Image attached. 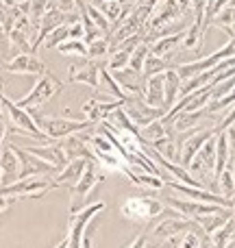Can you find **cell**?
Returning <instances> with one entry per match:
<instances>
[{
  "instance_id": "cell-18",
  "label": "cell",
  "mask_w": 235,
  "mask_h": 248,
  "mask_svg": "<svg viewBox=\"0 0 235 248\" xmlns=\"http://www.w3.org/2000/svg\"><path fill=\"white\" fill-rule=\"evenodd\" d=\"M85 166H87V159H74V161H68L61 170H57L52 185L55 187H65V189H72L74 185L81 181L83 172H85Z\"/></svg>"
},
{
  "instance_id": "cell-1",
  "label": "cell",
  "mask_w": 235,
  "mask_h": 248,
  "mask_svg": "<svg viewBox=\"0 0 235 248\" xmlns=\"http://www.w3.org/2000/svg\"><path fill=\"white\" fill-rule=\"evenodd\" d=\"M166 205H163L159 198L153 196H131L122 202L120 207V214L122 218L131 220L137 224H150L159 218V216L166 214Z\"/></svg>"
},
{
  "instance_id": "cell-47",
  "label": "cell",
  "mask_w": 235,
  "mask_h": 248,
  "mask_svg": "<svg viewBox=\"0 0 235 248\" xmlns=\"http://www.w3.org/2000/svg\"><path fill=\"white\" fill-rule=\"evenodd\" d=\"M207 2H209V7H207V13H209V9H211V4H214V0H207ZM207 24H209V22H207Z\"/></svg>"
},
{
  "instance_id": "cell-39",
  "label": "cell",
  "mask_w": 235,
  "mask_h": 248,
  "mask_svg": "<svg viewBox=\"0 0 235 248\" xmlns=\"http://www.w3.org/2000/svg\"><path fill=\"white\" fill-rule=\"evenodd\" d=\"M68 31H70V22H63V24L57 26L52 33H48V37L44 39V46L50 48V50H52V48H57L61 42H65V39H68Z\"/></svg>"
},
{
  "instance_id": "cell-27",
  "label": "cell",
  "mask_w": 235,
  "mask_h": 248,
  "mask_svg": "<svg viewBox=\"0 0 235 248\" xmlns=\"http://www.w3.org/2000/svg\"><path fill=\"white\" fill-rule=\"evenodd\" d=\"M166 78H163V90H166V109L170 111L174 107L176 98H179V90H181V77L176 72V68H168L166 72Z\"/></svg>"
},
{
  "instance_id": "cell-35",
  "label": "cell",
  "mask_w": 235,
  "mask_h": 248,
  "mask_svg": "<svg viewBox=\"0 0 235 248\" xmlns=\"http://www.w3.org/2000/svg\"><path fill=\"white\" fill-rule=\"evenodd\" d=\"M205 231H203L198 224H194L192 229H188V231H183V235H181L179 240V246L176 248H203L205 246Z\"/></svg>"
},
{
  "instance_id": "cell-43",
  "label": "cell",
  "mask_w": 235,
  "mask_h": 248,
  "mask_svg": "<svg viewBox=\"0 0 235 248\" xmlns=\"http://www.w3.org/2000/svg\"><path fill=\"white\" fill-rule=\"evenodd\" d=\"M83 248H94V242H92V235H90V233L85 235V244H83Z\"/></svg>"
},
{
  "instance_id": "cell-52",
  "label": "cell",
  "mask_w": 235,
  "mask_h": 248,
  "mask_svg": "<svg viewBox=\"0 0 235 248\" xmlns=\"http://www.w3.org/2000/svg\"><path fill=\"white\" fill-rule=\"evenodd\" d=\"M233 126H235V124H233Z\"/></svg>"
},
{
  "instance_id": "cell-24",
  "label": "cell",
  "mask_w": 235,
  "mask_h": 248,
  "mask_svg": "<svg viewBox=\"0 0 235 248\" xmlns=\"http://www.w3.org/2000/svg\"><path fill=\"white\" fill-rule=\"evenodd\" d=\"M0 172H2V187L17 181L20 163H17V155H16V150H13L11 144L0 148Z\"/></svg>"
},
{
  "instance_id": "cell-2",
  "label": "cell",
  "mask_w": 235,
  "mask_h": 248,
  "mask_svg": "<svg viewBox=\"0 0 235 248\" xmlns=\"http://www.w3.org/2000/svg\"><path fill=\"white\" fill-rule=\"evenodd\" d=\"M107 179V172L94 161V159H87L85 172H83L81 181L72 187V202H70V214L83 209L87 205V198L92 196V192L96 189V185H100Z\"/></svg>"
},
{
  "instance_id": "cell-51",
  "label": "cell",
  "mask_w": 235,
  "mask_h": 248,
  "mask_svg": "<svg viewBox=\"0 0 235 248\" xmlns=\"http://www.w3.org/2000/svg\"><path fill=\"white\" fill-rule=\"evenodd\" d=\"M233 242H235V235H233Z\"/></svg>"
},
{
  "instance_id": "cell-50",
  "label": "cell",
  "mask_w": 235,
  "mask_h": 248,
  "mask_svg": "<svg viewBox=\"0 0 235 248\" xmlns=\"http://www.w3.org/2000/svg\"><path fill=\"white\" fill-rule=\"evenodd\" d=\"M155 248H161V246H155Z\"/></svg>"
},
{
  "instance_id": "cell-6",
  "label": "cell",
  "mask_w": 235,
  "mask_h": 248,
  "mask_svg": "<svg viewBox=\"0 0 235 248\" xmlns=\"http://www.w3.org/2000/svg\"><path fill=\"white\" fill-rule=\"evenodd\" d=\"M0 105H2V111L7 113L9 122L13 124V128H16L17 133L22 131V133H26V135L35 137V140H39V141H50V140H46V135H44L42 131H39L37 122H35V118L29 113V109L17 107V105L13 103V100H9L2 92H0Z\"/></svg>"
},
{
  "instance_id": "cell-33",
  "label": "cell",
  "mask_w": 235,
  "mask_h": 248,
  "mask_svg": "<svg viewBox=\"0 0 235 248\" xmlns=\"http://www.w3.org/2000/svg\"><path fill=\"white\" fill-rule=\"evenodd\" d=\"M205 31H207V29H203V26L192 24V26L188 29V33H185L183 44H181V46H183L185 50H189V52H194V55H198V52H201V48H203V42H205Z\"/></svg>"
},
{
  "instance_id": "cell-40",
  "label": "cell",
  "mask_w": 235,
  "mask_h": 248,
  "mask_svg": "<svg viewBox=\"0 0 235 248\" xmlns=\"http://www.w3.org/2000/svg\"><path fill=\"white\" fill-rule=\"evenodd\" d=\"M9 48H11V44H9L7 35H4L2 24H0V52H2V59H7V57L11 55V52H9Z\"/></svg>"
},
{
  "instance_id": "cell-14",
  "label": "cell",
  "mask_w": 235,
  "mask_h": 248,
  "mask_svg": "<svg viewBox=\"0 0 235 248\" xmlns=\"http://www.w3.org/2000/svg\"><path fill=\"white\" fill-rule=\"evenodd\" d=\"M122 107V100H103V98H87L81 107V113L85 120H90L92 124H100L107 120V116L113 109Z\"/></svg>"
},
{
  "instance_id": "cell-49",
  "label": "cell",
  "mask_w": 235,
  "mask_h": 248,
  "mask_svg": "<svg viewBox=\"0 0 235 248\" xmlns=\"http://www.w3.org/2000/svg\"><path fill=\"white\" fill-rule=\"evenodd\" d=\"M0 85H2V81H0ZM0 111H2V107H0Z\"/></svg>"
},
{
  "instance_id": "cell-19",
  "label": "cell",
  "mask_w": 235,
  "mask_h": 248,
  "mask_svg": "<svg viewBox=\"0 0 235 248\" xmlns=\"http://www.w3.org/2000/svg\"><path fill=\"white\" fill-rule=\"evenodd\" d=\"M105 61H87L85 65H78V68L70 70V83H81V85H90L92 90L98 92L100 90V68H103Z\"/></svg>"
},
{
  "instance_id": "cell-9",
  "label": "cell",
  "mask_w": 235,
  "mask_h": 248,
  "mask_svg": "<svg viewBox=\"0 0 235 248\" xmlns=\"http://www.w3.org/2000/svg\"><path fill=\"white\" fill-rule=\"evenodd\" d=\"M122 109H124V113L131 118V122L135 124L137 128H144L146 124H150V122H155V120H159V118L166 116L163 109L150 107V105L146 103L140 94H128L126 100L122 103Z\"/></svg>"
},
{
  "instance_id": "cell-17",
  "label": "cell",
  "mask_w": 235,
  "mask_h": 248,
  "mask_svg": "<svg viewBox=\"0 0 235 248\" xmlns=\"http://www.w3.org/2000/svg\"><path fill=\"white\" fill-rule=\"evenodd\" d=\"M163 72H166V70H163ZM163 72H157V74L146 77L144 94H141V98H144L150 107L163 109V111L168 113V109H166V90H163V78H166V74Z\"/></svg>"
},
{
  "instance_id": "cell-11",
  "label": "cell",
  "mask_w": 235,
  "mask_h": 248,
  "mask_svg": "<svg viewBox=\"0 0 235 248\" xmlns=\"http://www.w3.org/2000/svg\"><path fill=\"white\" fill-rule=\"evenodd\" d=\"M2 68L11 74H35V77L48 74L46 63L33 52H20V55H13L11 59H4Z\"/></svg>"
},
{
  "instance_id": "cell-30",
  "label": "cell",
  "mask_w": 235,
  "mask_h": 248,
  "mask_svg": "<svg viewBox=\"0 0 235 248\" xmlns=\"http://www.w3.org/2000/svg\"><path fill=\"white\" fill-rule=\"evenodd\" d=\"M17 9H20V11L24 13L35 26H37L39 20L44 17V13L50 9V0H26V2L17 4Z\"/></svg>"
},
{
  "instance_id": "cell-28",
  "label": "cell",
  "mask_w": 235,
  "mask_h": 248,
  "mask_svg": "<svg viewBox=\"0 0 235 248\" xmlns=\"http://www.w3.org/2000/svg\"><path fill=\"white\" fill-rule=\"evenodd\" d=\"M87 2H90L92 7L98 9V11L109 20V24L111 26L120 20V16H122V11H124L122 0H87Z\"/></svg>"
},
{
  "instance_id": "cell-37",
  "label": "cell",
  "mask_w": 235,
  "mask_h": 248,
  "mask_svg": "<svg viewBox=\"0 0 235 248\" xmlns=\"http://www.w3.org/2000/svg\"><path fill=\"white\" fill-rule=\"evenodd\" d=\"M216 183H218V187H220V196L227 198V201H233L235 198V176H233V168L229 166V163H227V168L220 172Z\"/></svg>"
},
{
  "instance_id": "cell-44",
  "label": "cell",
  "mask_w": 235,
  "mask_h": 248,
  "mask_svg": "<svg viewBox=\"0 0 235 248\" xmlns=\"http://www.w3.org/2000/svg\"><path fill=\"white\" fill-rule=\"evenodd\" d=\"M52 248H68V237H63V240H61L59 244H55Z\"/></svg>"
},
{
  "instance_id": "cell-8",
  "label": "cell",
  "mask_w": 235,
  "mask_h": 248,
  "mask_svg": "<svg viewBox=\"0 0 235 248\" xmlns=\"http://www.w3.org/2000/svg\"><path fill=\"white\" fill-rule=\"evenodd\" d=\"M188 170L189 174H198L201 176V183L209 185V183H216L214 181V170H216V135H211L209 140L205 141V144L201 146V150H198L196 155H194V159L188 163Z\"/></svg>"
},
{
  "instance_id": "cell-10",
  "label": "cell",
  "mask_w": 235,
  "mask_h": 248,
  "mask_svg": "<svg viewBox=\"0 0 235 248\" xmlns=\"http://www.w3.org/2000/svg\"><path fill=\"white\" fill-rule=\"evenodd\" d=\"M52 187H55V185H52L50 179L29 176V179H20L11 185H4V187H0V192L11 196L13 201H22V198H39Z\"/></svg>"
},
{
  "instance_id": "cell-46",
  "label": "cell",
  "mask_w": 235,
  "mask_h": 248,
  "mask_svg": "<svg viewBox=\"0 0 235 248\" xmlns=\"http://www.w3.org/2000/svg\"><path fill=\"white\" fill-rule=\"evenodd\" d=\"M231 218L235 220V198H233V205H231Z\"/></svg>"
},
{
  "instance_id": "cell-16",
  "label": "cell",
  "mask_w": 235,
  "mask_h": 248,
  "mask_svg": "<svg viewBox=\"0 0 235 248\" xmlns=\"http://www.w3.org/2000/svg\"><path fill=\"white\" fill-rule=\"evenodd\" d=\"M192 227H194V222L189 218H185V216H174V218H166L155 224V227L150 229V235L157 242H163V240H168V237H174Z\"/></svg>"
},
{
  "instance_id": "cell-25",
  "label": "cell",
  "mask_w": 235,
  "mask_h": 248,
  "mask_svg": "<svg viewBox=\"0 0 235 248\" xmlns=\"http://www.w3.org/2000/svg\"><path fill=\"white\" fill-rule=\"evenodd\" d=\"M205 118H209L207 109H198V111H181V113H176V116H172L166 124H170L172 133H185V131H189V128L198 126Z\"/></svg>"
},
{
  "instance_id": "cell-7",
  "label": "cell",
  "mask_w": 235,
  "mask_h": 248,
  "mask_svg": "<svg viewBox=\"0 0 235 248\" xmlns=\"http://www.w3.org/2000/svg\"><path fill=\"white\" fill-rule=\"evenodd\" d=\"M235 57V37H231L227 42V46H222L220 50H216L214 55L209 57H203V59H196V61H189V63H181L176 65V72H179L181 78H192L194 74H201V72H207V70L216 68L218 63H222L224 59H231Z\"/></svg>"
},
{
  "instance_id": "cell-5",
  "label": "cell",
  "mask_w": 235,
  "mask_h": 248,
  "mask_svg": "<svg viewBox=\"0 0 235 248\" xmlns=\"http://www.w3.org/2000/svg\"><path fill=\"white\" fill-rule=\"evenodd\" d=\"M61 87H63V83H61L55 74L48 72V74H44V77H39V81L33 85V90H31L24 98L17 100L16 105L22 109H37V107H42L44 103H48L50 98H55L61 92Z\"/></svg>"
},
{
  "instance_id": "cell-42",
  "label": "cell",
  "mask_w": 235,
  "mask_h": 248,
  "mask_svg": "<svg viewBox=\"0 0 235 248\" xmlns=\"http://www.w3.org/2000/svg\"><path fill=\"white\" fill-rule=\"evenodd\" d=\"M13 202H16V201H13L11 196H7V194L0 192V214H4V211H7L9 207L13 205Z\"/></svg>"
},
{
  "instance_id": "cell-20",
  "label": "cell",
  "mask_w": 235,
  "mask_h": 248,
  "mask_svg": "<svg viewBox=\"0 0 235 248\" xmlns=\"http://www.w3.org/2000/svg\"><path fill=\"white\" fill-rule=\"evenodd\" d=\"M122 174L126 176L133 185L146 189V192H159V189L166 187V181H163L159 174H150V172H144V170H140V168L124 166L122 168Z\"/></svg>"
},
{
  "instance_id": "cell-32",
  "label": "cell",
  "mask_w": 235,
  "mask_h": 248,
  "mask_svg": "<svg viewBox=\"0 0 235 248\" xmlns=\"http://www.w3.org/2000/svg\"><path fill=\"white\" fill-rule=\"evenodd\" d=\"M209 24L220 26L222 31H227V33L231 35V31L235 29V0H231L227 7L220 9V11L209 20Z\"/></svg>"
},
{
  "instance_id": "cell-45",
  "label": "cell",
  "mask_w": 235,
  "mask_h": 248,
  "mask_svg": "<svg viewBox=\"0 0 235 248\" xmlns=\"http://www.w3.org/2000/svg\"><path fill=\"white\" fill-rule=\"evenodd\" d=\"M229 166L233 168V176H235V153H231V159H229Z\"/></svg>"
},
{
  "instance_id": "cell-4",
  "label": "cell",
  "mask_w": 235,
  "mask_h": 248,
  "mask_svg": "<svg viewBox=\"0 0 235 248\" xmlns=\"http://www.w3.org/2000/svg\"><path fill=\"white\" fill-rule=\"evenodd\" d=\"M39 131L46 135V140H63L68 135H77V133H85L90 128L98 126L92 124L90 120H72V118H37Z\"/></svg>"
},
{
  "instance_id": "cell-22",
  "label": "cell",
  "mask_w": 235,
  "mask_h": 248,
  "mask_svg": "<svg viewBox=\"0 0 235 248\" xmlns=\"http://www.w3.org/2000/svg\"><path fill=\"white\" fill-rule=\"evenodd\" d=\"M68 17H70V13H61L59 9L52 4V7L48 9L46 13H44V17L39 20V24H37V39H35V50H37V48L44 44V39L48 37V33H52V31H55L57 26H61L63 22H68Z\"/></svg>"
},
{
  "instance_id": "cell-21",
  "label": "cell",
  "mask_w": 235,
  "mask_h": 248,
  "mask_svg": "<svg viewBox=\"0 0 235 248\" xmlns=\"http://www.w3.org/2000/svg\"><path fill=\"white\" fill-rule=\"evenodd\" d=\"M24 150H29V153L35 155L37 159L46 161L48 166H52L55 170H61V168L68 163V159H65L59 141H48V144H42V146H26Z\"/></svg>"
},
{
  "instance_id": "cell-29",
  "label": "cell",
  "mask_w": 235,
  "mask_h": 248,
  "mask_svg": "<svg viewBox=\"0 0 235 248\" xmlns=\"http://www.w3.org/2000/svg\"><path fill=\"white\" fill-rule=\"evenodd\" d=\"M140 135H141V140H144V144H153V141L161 140V137L172 135V128H170V124H166L159 118V120H155V122L146 124L144 128H140Z\"/></svg>"
},
{
  "instance_id": "cell-38",
  "label": "cell",
  "mask_w": 235,
  "mask_h": 248,
  "mask_svg": "<svg viewBox=\"0 0 235 248\" xmlns=\"http://www.w3.org/2000/svg\"><path fill=\"white\" fill-rule=\"evenodd\" d=\"M57 50L61 55H78L83 59H87V44L83 39H65V42H61L57 46Z\"/></svg>"
},
{
  "instance_id": "cell-48",
  "label": "cell",
  "mask_w": 235,
  "mask_h": 248,
  "mask_svg": "<svg viewBox=\"0 0 235 248\" xmlns=\"http://www.w3.org/2000/svg\"><path fill=\"white\" fill-rule=\"evenodd\" d=\"M231 37H235V29H233V31H231Z\"/></svg>"
},
{
  "instance_id": "cell-41",
  "label": "cell",
  "mask_w": 235,
  "mask_h": 248,
  "mask_svg": "<svg viewBox=\"0 0 235 248\" xmlns=\"http://www.w3.org/2000/svg\"><path fill=\"white\" fill-rule=\"evenodd\" d=\"M126 248H148V235L146 233H141V235H137L135 240L131 242Z\"/></svg>"
},
{
  "instance_id": "cell-13",
  "label": "cell",
  "mask_w": 235,
  "mask_h": 248,
  "mask_svg": "<svg viewBox=\"0 0 235 248\" xmlns=\"http://www.w3.org/2000/svg\"><path fill=\"white\" fill-rule=\"evenodd\" d=\"M166 202L170 207H174V209L179 211L181 216L189 218L194 224H196L198 218H203V216H209V214H214L216 209H220V205H211V202H198V201H189V198H172V196H168Z\"/></svg>"
},
{
  "instance_id": "cell-3",
  "label": "cell",
  "mask_w": 235,
  "mask_h": 248,
  "mask_svg": "<svg viewBox=\"0 0 235 248\" xmlns=\"http://www.w3.org/2000/svg\"><path fill=\"white\" fill-rule=\"evenodd\" d=\"M105 209V202L98 201L94 205H85L83 209L70 214V222H68V248H83L85 244V235H87V224Z\"/></svg>"
},
{
  "instance_id": "cell-15",
  "label": "cell",
  "mask_w": 235,
  "mask_h": 248,
  "mask_svg": "<svg viewBox=\"0 0 235 248\" xmlns=\"http://www.w3.org/2000/svg\"><path fill=\"white\" fill-rule=\"evenodd\" d=\"M211 135H216V128H198L196 133L185 137V140L181 141V148H179V163L181 166L188 168V163L194 159V155L201 150V146L205 144Z\"/></svg>"
},
{
  "instance_id": "cell-12",
  "label": "cell",
  "mask_w": 235,
  "mask_h": 248,
  "mask_svg": "<svg viewBox=\"0 0 235 248\" xmlns=\"http://www.w3.org/2000/svg\"><path fill=\"white\" fill-rule=\"evenodd\" d=\"M11 146H13V144H11ZM13 150H16L17 163H20L17 181H20V179H29V176H48V174H52V172H57L52 166H48L46 161L37 159L35 155H31L29 150L17 148V146H13Z\"/></svg>"
},
{
  "instance_id": "cell-26",
  "label": "cell",
  "mask_w": 235,
  "mask_h": 248,
  "mask_svg": "<svg viewBox=\"0 0 235 248\" xmlns=\"http://www.w3.org/2000/svg\"><path fill=\"white\" fill-rule=\"evenodd\" d=\"M81 133H77V135H68L63 137V140H59V146L61 150H63L65 159L68 161H74V159H92V153H90V146L85 144V137H78Z\"/></svg>"
},
{
  "instance_id": "cell-31",
  "label": "cell",
  "mask_w": 235,
  "mask_h": 248,
  "mask_svg": "<svg viewBox=\"0 0 235 248\" xmlns=\"http://www.w3.org/2000/svg\"><path fill=\"white\" fill-rule=\"evenodd\" d=\"M233 235H235V220L229 218L222 227L211 233L209 240H211V244H214V248H227L233 242Z\"/></svg>"
},
{
  "instance_id": "cell-34",
  "label": "cell",
  "mask_w": 235,
  "mask_h": 248,
  "mask_svg": "<svg viewBox=\"0 0 235 248\" xmlns=\"http://www.w3.org/2000/svg\"><path fill=\"white\" fill-rule=\"evenodd\" d=\"M98 92H107V94H111L113 98H118V100H126V94H124V90L118 85V81L113 78V74L109 72L107 68H105V63H103V68H100V90Z\"/></svg>"
},
{
  "instance_id": "cell-36",
  "label": "cell",
  "mask_w": 235,
  "mask_h": 248,
  "mask_svg": "<svg viewBox=\"0 0 235 248\" xmlns=\"http://www.w3.org/2000/svg\"><path fill=\"white\" fill-rule=\"evenodd\" d=\"M109 57V37H96L92 42H87V59L90 61H103Z\"/></svg>"
},
{
  "instance_id": "cell-23",
  "label": "cell",
  "mask_w": 235,
  "mask_h": 248,
  "mask_svg": "<svg viewBox=\"0 0 235 248\" xmlns=\"http://www.w3.org/2000/svg\"><path fill=\"white\" fill-rule=\"evenodd\" d=\"M185 33H188V29H181V31H176V33L161 35V37H157L155 42L148 44V52L153 57H159V59H168V55L183 44Z\"/></svg>"
}]
</instances>
